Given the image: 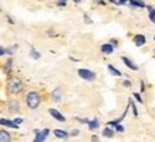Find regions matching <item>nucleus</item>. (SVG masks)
Listing matches in <instances>:
<instances>
[{
	"instance_id": "nucleus-35",
	"label": "nucleus",
	"mask_w": 155,
	"mask_h": 142,
	"mask_svg": "<svg viewBox=\"0 0 155 142\" xmlns=\"http://www.w3.org/2000/svg\"><path fill=\"white\" fill-rule=\"evenodd\" d=\"M109 3H114V5H116V6H121L119 5V2H116V0H108Z\"/></svg>"
},
{
	"instance_id": "nucleus-12",
	"label": "nucleus",
	"mask_w": 155,
	"mask_h": 142,
	"mask_svg": "<svg viewBox=\"0 0 155 142\" xmlns=\"http://www.w3.org/2000/svg\"><path fill=\"white\" fill-rule=\"evenodd\" d=\"M12 68H13V59L9 58V59L5 62V65H3V72H5V75H10L12 73Z\"/></svg>"
},
{
	"instance_id": "nucleus-8",
	"label": "nucleus",
	"mask_w": 155,
	"mask_h": 142,
	"mask_svg": "<svg viewBox=\"0 0 155 142\" xmlns=\"http://www.w3.org/2000/svg\"><path fill=\"white\" fill-rule=\"evenodd\" d=\"M114 50H115V46L111 43H104L101 46V52H102L104 55H112Z\"/></svg>"
},
{
	"instance_id": "nucleus-26",
	"label": "nucleus",
	"mask_w": 155,
	"mask_h": 142,
	"mask_svg": "<svg viewBox=\"0 0 155 142\" xmlns=\"http://www.w3.org/2000/svg\"><path fill=\"white\" fill-rule=\"evenodd\" d=\"M76 121H79L81 124H86V125L89 124V119H88V118H76Z\"/></svg>"
},
{
	"instance_id": "nucleus-41",
	"label": "nucleus",
	"mask_w": 155,
	"mask_h": 142,
	"mask_svg": "<svg viewBox=\"0 0 155 142\" xmlns=\"http://www.w3.org/2000/svg\"><path fill=\"white\" fill-rule=\"evenodd\" d=\"M65 2H68V0H65Z\"/></svg>"
},
{
	"instance_id": "nucleus-17",
	"label": "nucleus",
	"mask_w": 155,
	"mask_h": 142,
	"mask_svg": "<svg viewBox=\"0 0 155 142\" xmlns=\"http://www.w3.org/2000/svg\"><path fill=\"white\" fill-rule=\"evenodd\" d=\"M88 128H89V131H95V129H98V128H99V121H98V119L89 121Z\"/></svg>"
},
{
	"instance_id": "nucleus-24",
	"label": "nucleus",
	"mask_w": 155,
	"mask_h": 142,
	"mask_svg": "<svg viewBox=\"0 0 155 142\" xmlns=\"http://www.w3.org/2000/svg\"><path fill=\"white\" fill-rule=\"evenodd\" d=\"M150 20L152 23H155V9H152V10L150 12Z\"/></svg>"
},
{
	"instance_id": "nucleus-31",
	"label": "nucleus",
	"mask_w": 155,
	"mask_h": 142,
	"mask_svg": "<svg viewBox=\"0 0 155 142\" xmlns=\"http://www.w3.org/2000/svg\"><path fill=\"white\" fill-rule=\"evenodd\" d=\"M13 121L16 122L17 125H20V124H22V122H23V119H22V118H16V119H13Z\"/></svg>"
},
{
	"instance_id": "nucleus-32",
	"label": "nucleus",
	"mask_w": 155,
	"mask_h": 142,
	"mask_svg": "<svg viewBox=\"0 0 155 142\" xmlns=\"http://www.w3.org/2000/svg\"><path fill=\"white\" fill-rule=\"evenodd\" d=\"M83 17H85V23H92V20L89 19V16H88V15H85V16H83Z\"/></svg>"
},
{
	"instance_id": "nucleus-4",
	"label": "nucleus",
	"mask_w": 155,
	"mask_h": 142,
	"mask_svg": "<svg viewBox=\"0 0 155 142\" xmlns=\"http://www.w3.org/2000/svg\"><path fill=\"white\" fill-rule=\"evenodd\" d=\"M78 75H79V78H82L85 81H89V82L96 79V73L89 71V69H78Z\"/></svg>"
},
{
	"instance_id": "nucleus-27",
	"label": "nucleus",
	"mask_w": 155,
	"mask_h": 142,
	"mask_svg": "<svg viewBox=\"0 0 155 142\" xmlns=\"http://www.w3.org/2000/svg\"><path fill=\"white\" fill-rule=\"evenodd\" d=\"M122 85H124L125 88H131V86H132L131 81H128V79H127V81H124V82H122Z\"/></svg>"
},
{
	"instance_id": "nucleus-18",
	"label": "nucleus",
	"mask_w": 155,
	"mask_h": 142,
	"mask_svg": "<svg viewBox=\"0 0 155 142\" xmlns=\"http://www.w3.org/2000/svg\"><path fill=\"white\" fill-rule=\"evenodd\" d=\"M108 71H109V73H111V75H114V76H122L121 71H118V69H116L115 66L108 65Z\"/></svg>"
},
{
	"instance_id": "nucleus-33",
	"label": "nucleus",
	"mask_w": 155,
	"mask_h": 142,
	"mask_svg": "<svg viewBox=\"0 0 155 142\" xmlns=\"http://www.w3.org/2000/svg\"><path fill=\"white\" fill-rule=\"evenodd\" d=\"M111 45H114V46H118V40L116 39H111V42H109Z\"/></svg>"
},
{
	"instance_id": "nucleus-9",
	"label": "nucleus",
	"mask_w": 155,
	"mask_h": 142,
	"mask_svg": "<svg viewBox=\"0 0 155 142\" xmlns=\"http://www.w3.org/2000/svg\"><path fill=\"white\" fill-rule=\"evenodd\" d=\"M121 60L124 62V65L127 66V68H129L131 71H138V65H135V63H134L129 58H127V56H122Z\"/></svg>"
},
{
	"instance_id": "nucleus-2",
	"label": "nucleus",
	"mask_w": 155,
	"mask_h": 142,
	"mask_svg": "<svg viewBox=\"0 0 155 142\" xmlns=\"http://www.w3.org/2000/svg\"><path fill=\"white\" fill-rule=\"evenodd\" d=\"M25 104L29 109H38L40 104H42V95L36 91H30L25 95Z\"/></svg>"
},
{
	"instance_id": "nucleus-1",
	"label": "nucleus",
	"mask_w": 155,
	"mask_h": 142,
	"mask_svg": "<svg viewBox=\"0 0 155 142\" xmlns=\"http://www.w3.org/2000/svg\"><path fill=\"white\" fill-rule=\"evenodd\" d=\"M6 91L10 95H20L25 91V82L22 81V78L16 76V75L9 76L7 83H6Z\"/></svg>"
},
{
	"instance_id": "nucleus-19",
	"label": "nucleus",
	"mask_w": 155,
	"mask_h": 142,
	"mask_svg": "<svg viewBox=\"0 0 155 142\" xmlns=\"http://www.w3.org/2000/svg\"><path fill=\"white\" fill-rule=\"evenodd\" d=\"M30 58L35 60H38V59H40V53H39L35 48H32V49H30Z\"/></svg>"
},
{
	"instance_id": "nucleus-34",
	"label": "nucleus",
	"mask_w": 155,
	"mask_h": 142,
	"mask_svg": "<svg viewBox=\"0 0 155 142\" xmlns=\"http://www.w3.org/2000/svg\"><path fill=\"white\" fill-rule=\"evenodd\" d=\"M141 92H145V83H144V81H141Z\"/></svg>"
},
{
	"instance_id": "nucleus-5",
	"label": "nucleus",
	"mask_w": 155,
	"mask_h": 142,
	"mask_svg": "<svg viewBox=\"0 0 155 142\" xmlns=\"http://www.w3.org/2000/svg\"><path fill=\"white\" fill-rule=\"evenodd\" d=\"M49 135V129L48 128H45L43 131H38V129H35V142H42L45 141L46 138Z\"/></svg>"
},
{
	"instance_id": "nucleus-16",
	"label": "nucleus",
	"mask_w": 155,
	"mask_h": 142,
	"mask_svg": "<svg viewBox=\"0 0 155 142\" xmlns=\"http://www.w3.org/2000/svg\"><path fill=\"white\" fill-rule=\"evenodd\" d=\"M128 3H129V6H132V7H147V5H145L142 0H129Z\"/></svg>"
},
{
	"instance_id": "nucleus-11",
	"label": "nucleus",
	"mask_w": 155,
	"mask_h": 142,
	"mask_svg": "<svg viewBox=\"0 0 155 142\" xmlns=\"http://www.w3.org/2000/svg\"><path fill=\"white\" fill-rule=\"evenodd\" d=\"M134 43H135V46H144L145 43H147V38H145L144 35H135L134 36Z\"/></svg>"
},
{
	"instance_id": "nucleus-36",
	"label": "nucleus",
	"mask_w": 155,
	"mask_h": 142,
	"mask_svg": "<svg viewBox=\"0 0 155 142\" xmlns=\"http://www.w3.org/2000/svg\"><path fill=\"white\" fill-rule=\"evenodd\" d=\"M118 2H119V5H127L129 0H118Z\"/></svg>"
},
{
	"instance_id": "nucleus-7",
	"label": "nucleus",
	"mask_w": 155,
	"mask_h": 142,
	"mask_svg": "<svg viewBox=\"0 0 155 142\" xmlns=\"http://www.w3.org/2000/svg\"><path fill=\"white\" fill-rule=\"evenodd\" d=\"M0 125L6 126V128H12V129H17V128H19V125H17L15 121L6 119V118H2V119H0Z\"/></svg>"
},
{
	"instance_id": "nucleus-29",
	"label": "nucleus",
	"mask_w": 155,
	"mask_h": 142,
	"mask_svg": "<svg viewBox=\"0 0 155 142\" xmlns=\"http://www.w3.org/2000/svg\"><path fill=\"white\" fill-rule=\"evenodd\" d=\"M6 55V48H3V46H0V56Z\"/></svg>"
},
{
	"instance_id": "nucleus-40",
	"label": "nucleus",
	"mask_w": 155,
	"mask_h": 142,
	"mask_svg": "<svg viewBox=\"0 0 155 142\" xmlns=\"http://www.w3.org/2000/svg\"><path fill=\"white\" fill-rule=\"evenodd\" d=\"M154 40H155V36H154Z\"/></svg>"
},
{
	"instance_id": "nucleus-25",
	"label": "nucleus",
	"mask_w": 155,
	"mask_h": 142,
	"mask_svg": "<svg viewBox=\"0 0 155 142\" xmlns=\"http://www.w3.org/2000/svg\"><path fill=\"white\" fill-rule=\"evenodd\" d=\"M125 131V128L121 125V124H118V125H115V132H124Z\"/></svg>"
},
{
	"instance_id": "nucleus-37",
	"label": "nucleus",
	"mask_w": 155,
	"mask_h": 142,
	"mask_svg": "<svg viewBox=\"0 0 155 142\" xmlns=\"http://www.w3.org/2000/svg\"><path fill=\"white\" fill-rule=\"evenodd\" d=\"M48 35H49V36H56V33L53 32V30H48Z\"/></svg>"
},
{
	"instance_id": "nucleus-21",
	"label": "nucleus",
	"mask_w": 155,
	"mask_h": 142,
	"mask_svg": "<svg viewBox=\"0 0 155 142\" xmlns=\"http://www.w3.org/2000/svg\"><path fill=\"white\" fill-rule=\"evenodd\" d=\"M17 49V45H13V46H10V48H6V55H13L15 53V50Z\"/></svg>"
},
{
	"instance_id": "nucleus-14",
	"label": "nucleus",
	"mask_w": 155,
	"mask_h": 142,
	"mask_svg": "<svg viewBox=\"0 0 155 142\" xmlns=\"http://www.w3.org/2000/svg\"><path fill=\"white\" fill-rule=\"evenodd\" d=\"M53 134H55V137L61 138V139H65V138L69 137V134H68L66 131H63V129H55V131H53Z\"/></svg>"
},
{
	"instance_id": "nucleus-10",
	"label": "nucleus",
	"mask_w": 155,
	"mask_h": 142,
	"mask_svg": "<svg viewBox=\"0 0 155 142\" xmlns=\"http://www.w3.org/2000/svg\"><path fill=\"white\" fill-rule=\"evenodd\" d=\"M62 98H63V91H62V88H56L55 91L52 92V99H53L55 102H61Z\"/></svg>"
},
{
	"instance_id": "nucleus-22",
	"label": "nucleus",
	"mask_w": 155,
	"mask_h": 142,
	"mask_svg": "<svg viewBox=\"0 0 155 142\" xmlns=\"http://www.w3.org/2000/svg\"><path fill=\"white\" fill-rule=\"evenodd\" d=\"M134 98L137 99V101H138L139 104H142V102H144V101H142V98H141V93H138V92H134V95H132Z\"/></svg>"
},
{
	"instance_id": "nucleus-28",
	"label": "nucleus",
	"mask_w": 155,
	"mask_h": 142,
	"mask_svg": "<svg viewBox=\"0 0 155 142\" xmlns=\"http://www.w3.org/2000/svg\"><path fill=\"white\" fill-rule=\"evenodd\" d=\"M95 3H98V5H101V6H106V2L105 0H94Z\"/></svg>"
},
{
	"instance_id": "nucleus-3",
	"label": "nucleus",
	"mask_w": 155,
	"mask_h": 142,
	"mask_svg": "<svg viewBox=\"0 0 155 142\" xmlns=\"http://www.w3.org/2000/svg\"><path fill=\"white\" fill-rule=\"evenodd\" d=\"M6 108H7V112L12 115H17L22 109V106H20V102L17 101V99H10L7 105H6Z\"/></svg>"
},
{
	"instance_id": "nucleus-23",
	"label": "nucleus",
	"mask_w": 155,
	"mask_h": 142,
	"mask_svg": "<svg viewBox=\"0 0 155 142\" xmlns=\"http://www.w3.org/2000/svg\"><path fill=\"white\" fill-rule=\"evenodd\" d=\"M56 5L59 6V7H66L68 2H65V0H58V2H56Z\"/></svg>"
},
{
	"instance_id": "nucleus-13",
	"label": "nucleus",
	"mask_w": 155,
	"mask_h": 142,
	"mask_svg": "<svg viewBox=\"0 0 155 142\" xmlns=\"http://www.w3.org/2000/svg\"><path fill=\"white\" fill-rule=\"evenodd\" d=\"M12 141V135L6 129H0V142H9Z\"/></svg>"
},
{
	"instance_id": "nucleus-15",
	"label": "nucleus",
	"mask_w": 155,
	"mask_h": 142,
	"mask_svg": "<svg viewBox=\"0 0 155 142\" xmlns=\"http://www.w3.org/2000/svg\"><path fill=\"white\" fill-rule=\"evenodd\" d=\"M102 135H104L105 138H112L114 135H115V129H112V126H108V128H105V129H104Z\"/></svg>"
},
{
	"instance_id": "nucleus-30",
	"label": "nucleus",
	"mask_w": 155,
	"mask_h": 142,
	"mask_svg": "<svg viewBox=\"0 0 155 142\" xmlns=\"http://www.w3.org/2000/svg\"><path fill=\"white\" fill-rule=\"evenodd\" d=\"M71 135H72V137H78V135H79V129H73Z\"/></svg>"
},
{
	"instance_id": "nucleus-39",
	"label": "nucleus",
	"mask_w": 155,
	"mask_h": 142,
	"mask_svg": "<svg viewBox=\"0 0 155 142\" xmlns=\"http://www.w3.org/2000/svg\"><path fill=\"white\" fill-rule=\"evenodd\" d=\"M73 2H75V3H76V5H78V3H81L82 0H73Z\"/></svg>"
},
{
	"instance_id": "nucleus-38",
	"label": "nucleus",
	"mask_w": 155,
	"mask_h": 142,
	"mask_svg": "<svg viewBox=\"0 0 155 142\" xmlns=\"http://www.w3.org/2000/svg\"><path fill=\"white\" fill-rule=\"evenodd\" d=\"M98 139H99V138L96 137V135H94V137H92V141H98Z\"/></svg>"
},
{
	"instance_id": "nucleus-6",
	"label": "nucleus",
	"mask_w": 155,
	"mask_h": 142,
	"mask_svg": "<svg viewBox=\"0 0 155 142\" xmlns=\"http://www.w3.org/2000/svg\"><path fill=\"white\" fill-rule=\"evenodd\" d=\"M49 114H50V116H52L55 121H58V122H65V121H66L65 119V116H63L58 109H55V108H50Z\"/></svg>"
},
{
	"instance_id": "nucleus-20",
	"label": "nucleus",
	"mask_w": 155,
	"mask_h": 142,
	"mask_svg": "<svg viewBox=\"0 0 155 142\" xmlns=\"http://www.w3.org/2000/svg\"><path fill=\"white\" fill-rule=\"evenodd\" d=\"M129 105H131V109L134 112V116H138V108H137V105L134 104L132 99H129Z\"/></svg>"
}]
</instances>
